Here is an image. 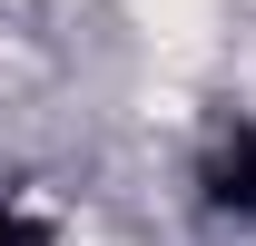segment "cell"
<instances>
[{
	"mask_svg": "<svg viewBox=\"0 0 256 246\" xmlns=\"http://www.w3.org/2000/svg\"><path fill=\"white\" fill-rule=\"evenodd\" d=\"M207 197L217 207H236V216H256V128H236L217 148V168H207Z\"/></svg>",
	"mask_w": 256,
	"mask_h": 246,
	"instance_id": "1",
	"label": "cell"
}]
</instances>
